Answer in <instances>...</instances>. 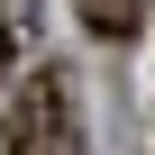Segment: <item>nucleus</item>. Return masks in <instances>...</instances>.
I'll use <instances>...</instances> for the list:
<instances>
[{
    "instance_id": "nucleus-1",
    "label": "nucleus",
    "mask_w": 155,
    "mask_h": 155,
    "mask_svg": "<svg viewBox=\"0 0 155 155\" xmlns=\"http://www.w3.org/2000/svg\"><path fill=\"white\" fill-rule=\"evenodd\" d=\"M9 155H82V110H73V73L37 64L9 101Z\"/></svg>"
},
{
    "instance_id": "nucleus-2",
    "label": "nucleus",
    "mask_w": 155,
    "mask_h": 155,
    "mask_svg": "<svg viewBox=\"0 0 155 155\" xmlns=\"http://www.w3.org/2000/svg\"><path fill=\"white\" fill-rule=\"evenodd\" d=\"M137 18H146V0H82V28H91V37H110V46H128V37H137Z\"/></svg>"
}]
</instances>
